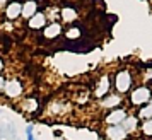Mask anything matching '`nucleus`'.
<instances>
[{"mask_svg":"<svg viewBox=\"0 0 152 140\" xmlns=\"http://www.w3.org/2000/svg\"><path fill=\"white\" fill-rule=\"evenodd\" d=\"M125 118H126V111L125 109H111L106 114V123L108 125H120V123H123Z\"/></svg>","mask_w":152,"mask_h":140,"instance_id":"nucleus-7","label":"nucleus"},{"mask_svg":"<svg viewBox=\"0 0 152 140\" xmlns=\"http://www.w3.org/2000/svg\"><path fill=\"white\" fill-rule=\"evenodd\" d=\"M60 15H62V19L65 22H72V21H75L77 19V10L74 7H63L62 10H60Z\"/></svg>","mask_w":152,"mask_h":140,"instance_id":"nucleus-13","label":"nucleus"},{"mask_svg":"<svg viewBox=\"0 0 152 140\" xmlns=\"http://www.w3.org/2000/svg\"><path fill=\"white\" fill-rule=\"evenodd\" d=\"M21 12H22V2L19 0H10L5 9H4V15L7 21H15L21 17Z\"/></svg>","mask_w":152,"mask_h":140,"instance_id":"nucleus-4","label":"nucleus"},{"mask_svg":"<svg viewBox=\"0 0 152 140\" xmlns=\"http://www.w3.org/2000/svg\"><path fill=\"white\" fill-rule=\"evenodd\" d=\"M151 98H152V89L145 87V85H140L137 89H133L130 94L132 104H135V106H145L151 101Z\"/></svg>","mask_w":152,"mask_h":140,"instance_id":"nucleus-1","label":"nucleus"},{"mask_svg":"<svg viewBox=\"0 0 152 140\" xmlns=\"http://www.w3.org/2000/svg\"><path fill=\"white\" fill-rule=\"evenodd\" d=\"M4 67H5V63H4V60H2V58H0V72L4 70Z\"/></svg>","mask_w":152,"mask_h":140,"instance_id":"nucleus-22","label":"nucleus"},{"mask_svg":"<svg viewBox=\"0 0 152 140\" xmlns=\"http://www.w3.org/2000/svg\"><path fill=\"white\" fill-rule=\"evenodd\" d=\"M65 36H67L69 39H77V38L80 36V29H79V28H70Z\"/></svg>","mask_w":152,"mask_h":140,"instance_id":"nucleus-18","label":"nucleus"},{"mask_svg":"<svg viewBox=\"0 0 152 140\" xmlns=\"http://www.w3.org/2000/svg\"><path fill=\"white\" fill-rule=\"evenodd\" d=\"M46 15H45V12H36L31 19H28V26L31 29H43L45 26H46Z\"/></svg>","mask_w":152,"mask_h":140,"instance_id":"nucleus-9","label":"nucleus"},{"mask_svg":"<svg viewBox=\"0 0 152 140\" xmlns=\"http://www.w3.org/2000/svg\"><path fill=\"white\" fill-rule=\"evenodd\" d=\"M36 12H38V4H36V0H28V2L22 4L21 15L24 17V19H31Z\"/></svg>","mask_w":152,"mask_h":140,"instance_id":"nucleus-11","label":"nucleus"},{"mask_svg":"<svg viewBox=\"0 0 152 140\" xmlns=\"http://www.w3.org/2000/svg\"><path fill=\"white\" fill-rule=\"evenodd\" d=\"M26 135H28V140H36L34 133H33V126H28V128H26Z\"/></svg>","mask_w":152,"mask_h":140,"instance_id":"nucleus-19","label":"nucleus"},{"mask_svg":"<svg viewBox=\"0 0 152 140\" xmlns=\"http://www.w3.org/2000/svg\"><path fill=\"white\" fill-rule=\"evenodd\" d=\"M123 128L126 130V133L135 132V130H137V118H135V116H126V118L123 120Z\"/></svg>","mask_w":152,"mask_h":140,"instance_id":"nucleus-15","label":"nucleus"},{"mask_svg":"<svg viewBox=\"0 0 152 140\" xmlns=\"http://www.w3.org/2000/svg\"><path fill=\"white\" fill-rule=\"evenodd\" d=\"M22 92H24V85L19 79H9L5 80V85H4V94L7 96L9 99H17L22 96Z\"/></svg>","mask_w":152,"mask_h":140,"instance_id":"nucleus-2","label":"nucleus"},{"mask_svg":"<svg viewBox=\"0 0 152 140\" xmlns=\"http://www.w3.org/2000/svg\"><path fill=\"white\" fill-rule=\"evenodd\" d=\"M4 85H5V79H4V75H0V94L4 92Z\"/></svg>","mask_w":152,"mask_h":140,"instance_id":"nucleus-21","label":"nucleus"},{"mask_svg":"<svg viewBox=\"0 0 152 140\" xmlns=\"http://www.w3.org/2000/svg\"><path fill=\"white\" fill-rule=\"evenodd\" d=\"M60 33H63V28H62L60 22H50L48 26L43 28V36H45L46 39H53V38H56Z\"/></svg>","mask_w":152,"mask_h":140,"instance_id":"nucleus-8","label":"nucleus"},{"mask_svg":"<svg viewBox=\"0 0 152 140\" xmlns=\"http://www.w3.org/2000/svg\"><path fill=\"white\" fill-rule=\"evenodd\" d=\"M115 87L118 92H126L132 87V74L128 70H120L115 77Z\"/></svg>","mask_w":152,"mask_h":140,"instance_id":"nucleus-3","label":"nucleus"},{"mask_svg":"<svg viewBox=\"0 0 152 140\" xmlns=\"http://www.w3.org/2000/svg\"><path fill=\"white\" fill-rule=\"evenodd\" d=\"M0 140H17L14 126H10V125L2 126V128H0Z\"/></svg>","mask_w":152,"mask_h":140,"instance_id":"nucleus-14","label":"nucleus"},{"mask_svg":"<svg viewBox=\"0 0 152 140\" xmlns=\"http://www.w3.org/2000/svg\"><path fill=\"white\" fill-rule=\"evenodd\" d=\"M142 133L147 135V137H152V118L147 120L144 125H142Z\"/></svg>","mask_w":152,"mask_h":140,"instance_id":"nucleus-17","label":"nucleus"},{"mask_svg":"<svg viewBox=\"0 0 152 140\" xmlns=\"http://www.w3.org/2000/svg\"><path fill=\"white\" fill-rule=\"evenodd\" d=\"M106 135H108L110 140H125L128 133L121 125H110L108 130H106Z\"/></svg>","mask_w":152,"mask_h":140,"instance_id":"nucleus-5","label":"nucleus"},{"mask_svg":"<svg viewBox=\"0 0 152 140\" xmlns=\"http://www.w3.org/2000/svg\"><path fill=\"white\" fill-rule=\"evenodd\" d=\"M19 108H21V111H24L26 114H34V113L39 109V103H38V99H34V98H26V99L21 101Z\"/></svg>","mask_w":152,"mask_h":140,"instance_id":"nucleus-6","label":"nucleus"},{"mask_svg":"<svg viewBox=\"0 0 152 140\" xmlns=\"http://www.w3.org/2000/svg\"><path fill=\"white\" fill-rule=\"evenodd\" d=\"M96 96L97 98H104L108 92H110V77L108 75H103L99 79V82L96 84Z\"/></svg>","mask_w":152,"mask_h":140,"instance_id":"nucleus-10","label":"nucleus"},{"mask_svg":"<svg viewBox=\"0 0 152 140\" xmlns=\"http://www.w3.org/2000/svg\"><path fill=\"white\" fill-rule=\"evenodd\" d=\"M10 0H0V5H5V4H9Z\"/></svg>","mask_w":152,"mask_h":140,"instance_id":"nucleus-23","label":"nucleus"},{"mask_svg":"<svg viewBox=\"0 0 152 140\" xmlns=\"http://www.w3.org/2000/svg\"><path fill=\"white\" fill-rule=\"evenodd\" d=\"M138 116H140V118H145V120H151L152 118V99L145 106H142V108H140Z\"/></svg>","mask_w":152,"mask_h":140,"instance_id":"nucleus-16","label":"nucleus"},{"mask_svg":"<svg viewBox=\"0 0 152 140\" xmlns=\"http://www.w3.org/2000/svg\"><path fill=\"white\" fill-rule=\"evenodd\" d=\"M120 103H121V98L118 94H111V96H106L104 99H101L103 108H116V106H120Z\"/></svg>","mask_w":152,"mask_h":140,"instance_id":"nucleus-12","label":"nucleus"},{"mask_svg":"<svg viewBox=\"0 0 152 140\" xmlns=\"http://www.w3.org/2000/svg\"><path fill=\"white\" fill-rule=\"evenodd\" d=\"M144 79H145V80H152V67H151L149 70H147V72H145Z\"/></svg>","mask_w":152,"mask_h":140,"instance_id":"nucleus-20","label":"nucleus"}]
</instances>
